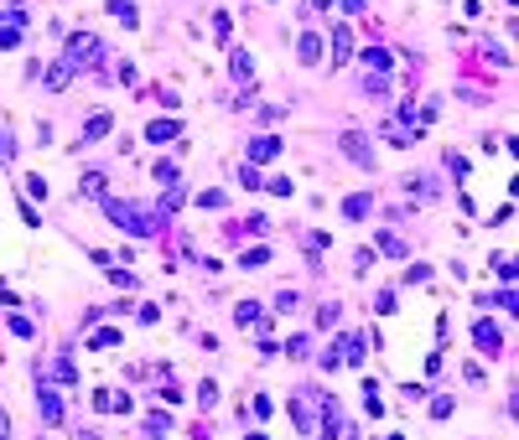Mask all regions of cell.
<instances>
[{"label": "cell", "mask_w": 519, "mask_h": 440, "mask_svg": "<svg viewBox=\"0 0 519 440\" xmlns=\"http://www.w3.org/2000/svg\"><path fill=\"white\" fill-rule=\"evenodd\" d=\"M104 212H109V223H119V228L135 233V239H151V233L161 228V212L135 208V202H115V197H109V202H104Z\"/></svg>", "instance_id": "1"}, {"label": "cell", "mask_w": 519, "mask_h": 440, "mask_svg": "<svg viewBox=\"0 0 519 440\" xmlns=\"http://www.w3.org/2000/svg\"><path fill=\"white\" fill-rule=\"evenodd\" d=\"M99 58H104V42H99L94 32H78V36H68V52H62V62H68L73 73H78V68H94Z\"/></svg>", "instance_id": "2"}, {"label": "cell", "mask_w": 519, "mask_h": 440, "mask_svg": "<svg viewBox=\"0 0 519 440\" xmlns=\"http://www.w3.org/2000/svg\"><path fill=\"white\" fill-rule=\"evenodd\" d=\"M472 342H478V352H488V358H498V347H504V337H498L494 321H478V326H472Z\"/></svg>", "instance_id": "3"}, {"label": "cell", "mask_w": 519, "mask_h": 440, "mask_svg": "<svg viewBox=\"0 0 519 440\" xmlns=\"http://www.w3.org/2000/svg\"><path fill=\"white\" fill-rule=\"evenodd\" d=\"M343 151H348V161H358V166H364V171L374 166V151H369V140H364V135H354V130L343 135Z\"/></svg>", "instance_id": "4"}, {"label": "cell", "mask_w": 519, "mask_h": 440, "mask_svg": "<svg viewBox=\"0 0 519 440\" xmlns=\"http://www.w3.org/2000/svg\"><path fill=\"white\" fill-rule=\"evenodd\" d=\"M36 399H42V419H47V425H62V399H58V389H47V383H42V389H36Z\"/></svg>", "instance_id": "5"}, {"label": "cell", "mask_w": 519, "mask_h": 440, "mask_svg": "<svg viewBox=\"0 0 519 440\" xmlns=\"http://www.w3.org/2000/svg\"><path fill=\"white\" fill-rule=\"evenodd\" d=\"M348 58H354V32H348V26H332V62L343 68Z\"/></svg>", "instance_id": "6"}, {"label": "cell", "mask_w": 519, "mask_h": 440, "mask_svg": "<svg viewBox=\"0 0 519 440\" xmlns=\"http://www.w3.org/2000/svg\"><path fill=\"white\" fill-rule=\"evenodd\" d=\"M296 58L307 62V68H317V62H322V36H317V32H307L301 42H296Z\"/></svg>", "instance_id": "7"}, {"label": "cell", "mask_w": 519, "mask_h": 440, "mask_svg": "<svg viewBox=\"0 0 519 440\" xmlns=\"http://www.w3.org/2000/svg\"><path fill=\"white\" fill-rule=\"evenodd\" d=\"M177 135H182L177 119H151V125H146V140H151V145H161V140H177Z\"/></svg>", "instance_id": "8"}, {"label": "cell", "mask_w": 519, "mask_h": 440, "mask_svg": "<svg viewBox=\"0 0 519 440\" xmlns=\"http://www.w3.org/2000/svg\"><path fill=\"white\" fill-rule=\"evenodd\" d=\"M270 156H281V140L275 135H255L249 140V161H270Z\"/></svg>", "instance_id": "9"}, {"label": "cell", "mask_w": 519, "mask_h": 440, "mask_svg": "<svg viewBox=\"0 0 519 440\" xmlns=\"http://www.w3.org/2000/svg\"><path fill=\"white\" fill-rule=\"evenodd\" d=\"M369 208H374V197H369V192H354V197H348V202H343V218H369Z\"/></svg>", "instance_id": "10"}, {"label": "cell", "mask_w": 519, "mask_h": 440, "mask_svg": "<svg viewBox=\"0 0 519 440\" xmlns=\"http://www.w3.org/2000/svg\"><path fill=\"white\" fill-rule=\"evenodd\" d=\"M109 125H115L109 114H94L89 125H83V145H89V140H104V135H109Z\"/></svg>", "instance_id": "11"}, {"label": "cell", "mask_w": 519, "mask_h": 440, "mask_svg": "<svg viewBox=\"0 0 519 440\" xmlns=\"http://www.w3.org/2000/svg\"><path fill=\"white\" fill-rule=\"evenodd\" d=\"M364 68L369 73H389V52H384V47H369V52H364Z\"/></svg>", "instance_id": "12"}, {"label": "cell", "mask_w": 519, "mask_h": 440, "mask_svg": "<svg viewBox=\"0 0 519 440\" xmlns=\"http://www.w3.org/2000/svg\"><path fill=\"white\" fill-rule=\"evenodd\" d=\"M379 249H384L389 259H405V239L400 233H379Z\"/></svg>", "instance_id": "13"}, {"label": "cell", "mask_w": 519, "mask_h": 440, "mask_svg": "<svg viewBox=\"0 0 519 440\" xmlns=\"http://www.w3.org/2000/svg\"><path fill=\"white\" fill-rule=\"evenodd\" d=\"M146 430H151V435L161 440L166 430H172V415H161V409H151V415H146Z\"/></svg>", "instance_id": "14"}, {"label": "cell", "mask_w": 519, "mask_h": 440, "mask_svg": "<svg viewBox=\"0 0 519 440\" xmlns=\"http://www.w3.org/2000/svg\"><path fill=\"white\" fill-rule=\"evenodd\" d=\"M109 16H119V26H135V5L130 0H109Z\"/></svg>", "instance_id": "15"}, {"label": "cell", "mask_w": 519, "mask_h": 440, "mask_svg": "<svg viewBox=\"0 0 519 440\" xmlns=\"http://www.w3.org/2000/svg\"><path fill=\"white\" fill-rule=\"evenodd\" d=\"M68 78H73V68H68V62H58V68L47 73V88H68Z\"/></svg>", "instance_id": "16"}, {"label": "cell", "mask_w": 519, "mask_h": 440, "mask_svg": "<svg viewBox=\"0 0 519 440\" xmlns=\"http://www.w3.org/2000/svg\"><path fill=\"white\" fill-rule=\"evenodd\" d=\"M115 342H119V332H115V326H104V332H94V337H89V347H115Z\"/></svg>", "instance_id": "17"}, {"label": "cell", "mask_w": 519, "mask_h": 440, "mask_svg": "<svg viewBox=\"0 0 519 440\" xmlns=\"http://www.w3.org/2000/svg\"><path fill=\"white\" fill-rule=\"evenodd\" d=\"M265 259H270V249H249V254H239V265H244V269H260Z\"/></svg>", "instance_id": "18"}, {"label": "cell", "mask_w": 519, "mask_h": 440, "mask_svg": "<svg viewBox=\"0 0 519 440\" xmlns=\"http://www.w3.org/2000/svg\"><path fill=\"white\" fill-rule=\"evenodd\" d=\"M234 316H239L244 326H255V321H260V306H255V301H239V311H234Z\"/></svg>", "instance_id": "19"}, {"label": "cell", "mask_w": 519, "mask_h": 440, "mask_svg": "<svg viewBox=\"0 0 519 440\" xmlns=\"http://www.w3.org/2000/svg\"><path fill=\"white\" fill-rule=\"evenodd\" d=\"M307 352H312L307 337H291V342H286V358H307Z\"/></svg>", "instance_id": "20"}, {"label": "cell", "mask_w": 519, "mask_h": 440, "mask_svg": "<svg viewBox=\"0 0 519 440\" xmlns=\"http://www.w3.org/2000/svg\"><path fill=\"white\" fill-rule=\"evenodd\" d=\"M156 182L172 186V182H177V166H172V161H156Z\"/></svg>", "instance_id": "21"}, {"label": "cell", "mask_w": 519, "mask_h": 440, "mask_svg": "<svg viewBox=\"0 0 519 440\" xmlns=\"http://www.w3.org/2000/svg\"><path fill=\"white\" fill-rule=\"evenodd\" d=\"M229 68H234V78H249V52H234V58H229Z\"/></svg>", "instance_id": "22"}, {"label": "cell", "mask_w": 519, "mask_h": 440, "mask_svg": "<svg viewBox=\"0 0 519 440\" xmlns=\"http://www.w3.org/2000/svg\"><path fill=\"white\" fill-rule=\"evenodd\" d=\"M83 192H89V197H99V192H104V176L89 171V176H83Z\"/></svg>", "instance_id": "23"}, {"label": "cell", "mask_w": 519, "mask_h": 440, "mask_svg": "<svg viewBox=\"0 0 519 440\" xmlns=\"http://www.w3.org/2000/svg\"><path fill=\"white\" fill-rule=\"evenodd\" d=\"M224 202H229L224 192H198V208H224Z\"/></svg>", "instance_id": "24"}, {"label": "cell", "mask_w": 519, "mask_h": 440, "mask_svg": "<svg viewBox=\"0 0 519 440\" xmlns=\"http://www.w3.org/2000/svg\"><path fill=\"white\" fill-rule=\"evenodd\" d=\"M11 332H16V337H32V332H36V326H32V321H26V316H11Z\"/></svg>", "instance_id": "25"}, {"label": "cell", "mask_w": 519, "mask_h": 440, "mask_svg": "<svg viewBox=\"0 0 519 440\" xmlns=\"http://www.w3.org/2000/svg\"><path fill=\"white\" fill-rule=\"evenodd\" d=\"M58 378H62V383H73V378H78V368H73V358H62V363H58Z\"/></svg>", "instance_id": "26"}, {"label": "cell", "mask_w": 519, "mask_h": 440, "mask_svg": "<svg viewBox=\"0 0 519 440\" xmlns=\"http://www.w3.org/2000/svg\"><path fill=\"white\" fill-rule=\"evenodd\" d=\"M343 11H348V16H358V11H364V0H343Z\"/></svg>", "instance_id": "27"}, {"label": "cell", "mask_w": 519, "mask_h": 440, "mask_svg": "<svg viewBox=\"0 0 519 440\" xmlns=\"http://www.w3.org/2000/svg\"><path fill=\"white\" fill-rule=\"evenodd\" d=\"M5 435H11V425H5V415H0V440H5Z\"/></svg>", "instance_id": "28"}, {"label": "cell", "mask_w": 519, "mask_h": 440, "mask_svg": "<svg viewBox=\"0 0 519 440\" xmlns=\"http://www.w3.org/2000/svg\"><path fill=\"white\" fill-rule=\"evenodd\" d=\"M312 5H322V11H327V5H332V0H312Z\"/></svg>", "instance_id": "29"}]
</instances>
